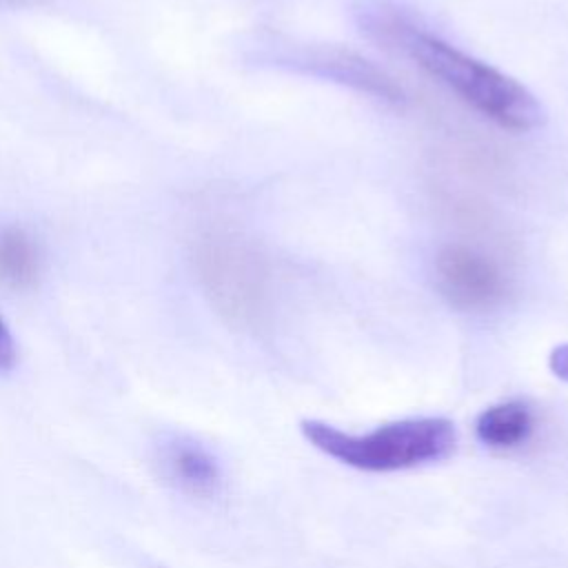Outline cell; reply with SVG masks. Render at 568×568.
I'll return each mask as SVG.
<instances>
[{"label": "cell", "mask_w": 568, "mask_h": 568, "mask_svg": "<svg viewBox=\"0 0 568 568\" xmlns=\"http://www.w3.org/2000/svg\"><path fill=\"white\" fill-rule=\"evenodd\" d=\"M373 24L417 67L501 129L524 133L544 122V109L537 98L499 69L397 20L395 16L375 18Z\"/></svg>", "instance_id": "obj_1"}, {"label": "cell", "mask_w": 568, "mask_h": 568, "mask_svg": "<svg viewBox=\"0 0 568 568\" xmlns=\"http://www.w3.org/2000/svg\"><path fill=\"white\" fill-rule=\"evenodd\" d=\"M300 428L324 455L368 473H390L439 462L457 444V430L444 417L399 419L364 435L344 433L317 419H304Z\"/></svg>", "instance_id": "obj_2"}, {"label": "cell", "mask_w": 568, "mask_h": 568, "mask_svg": "<svg viewBox=\"0 0 568 568\" xmlns=\"http://www.w3.org/2000/svg\"><path fill=\"white\" fill-rule=\"evenodd\" d=\"M437 284L448 302L464 311L490 308L506 293L501 268L484 253L468 246H448L439 253Z\"/></svg>", "instance_id": "obj_3"}, {"label": "cell", "mask_w": 568, "mask_h": 568, "mask_svg": "<svg viewBox=\"0 0 568 568\" xmlns=\"http://www.w3.org/2000/svg\"><path fill=\"white\" fill-rule=\"evenodd\" d=\"M158 462L162 475L191 497H211L220 490L222 470L217 459L189 437H171L162 442Z\"/></svg>", "instance_id": "obj_4"}, {"label": "cell", "mask_w": 568, "mask_h": 568, "mask_svg": "<svg viewBox=\"0 0 568 568\" xmlns=\"http://www.w3.org/2000/svg\"><path fill=\"white\" fill-rule=\"evenodd\" d=\"M477 439L490 448H513L524 444L532 433V413L519 399L488 406L475 422Z\"/></svg>", "instance_id": "obj_5"}, {"label": "cell", "mask_w": 568, "mask_h": 568, "mask_svg": "<svg viewBox=\"0 0 568 568\" xmlns=\"http://www.w3.org/2000/svg\"><path fill=\"white\" fill-rule=\"evenodd\" d=\"M40 271L38 248L18 226L0 229V280L13 288H27Z\"/></svg>", "instance_id": "obj_6"}, {"label": "cell", "mask_w": 568, "mask_h": 568, "mask_svg": "<svg viewBox=\"0 0 568 568\" xmlns=\"http://www.w3.org/2000/svg\"><path fill=\"white\" fill-rule=\"evenodd\" d=\"M13 364H16V344L7 324L0 317V371H9Z\"/></svg>", "instance_id": "obj_7"}, {"label": "cell", "mask_w": 568, "mask_h": 568, "mask_svg": "<svg viewBox=\"0 0 568 568\" xmlns=\"http://www.w3.org/2000/svg\"><path fill=\"white\" fill-rule=\"evenodd\" d=\"M548 366L559 379L568 382V344H559L557 348H552L548 357Z\"/></svg>", "instance_id": "obj_8"}]
</instances>
